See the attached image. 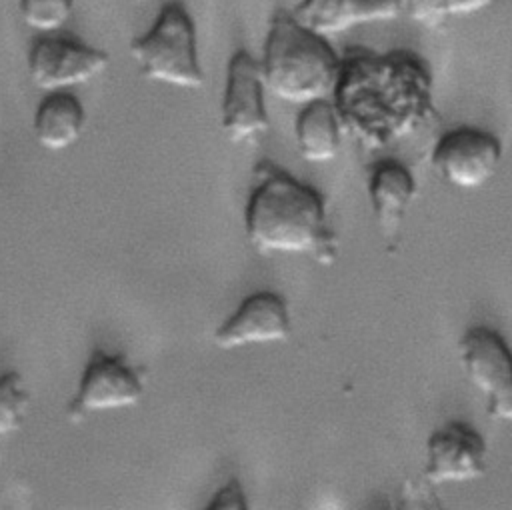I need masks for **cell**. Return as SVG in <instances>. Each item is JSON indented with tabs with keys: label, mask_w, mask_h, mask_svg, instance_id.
Returning a JSON list of instances; mask_svg holds the SVG:
<instances>
[{
	"label": "cell",
	"mask_w": 512,
	"mask_h": 510,
	"mask_svg": "<svg viewBox=\"0 0 512 510\" xmlns=\"http://www.w3.org/2000/svg\"><path fill=\"white\" fill-rule=\"evenodd\" d=\"M252 178L244 208L250 246L260 254H310L320 264H332L338 238L322 194L270 160L258 162Z\"/></svg>",
	"instance_id": "cell-1"
},
{
	"label": "cell",
	"mask_w": 512,
	"mask_h": 510,
	"mask_svg": "<svg viewBox=\"0 0 512 510\" xmlns=\"http://www.w3.org/2000/svg\"><path fill=\"white\" fill-rule=\"evenodd\" d=\"M342 60L330 42L280 10L268 26L260 60L266 90L288 104L306 106L330 100L338 84Z\"/></svg>",
	"instance_id": "cell-2"
},
{
	"label": "cell",
	"mask_w": 512,
	"mask_h": 510,
	"mask_svg": "<svg viewBox=\"0 0 512 510\" xmlns=\"http://www.w3.org/2000/svg\"><path fill=\"white\" fill-rule=\"evenodd\" d=\"M128 52L148 82L182 90H198L206 84L196 24L186 6L176 0L160 8L154 24L130 42Z\"/></svg>",
	"instance_id": "cell-3"
},
{
	"label": "cell",
	"mask_w": 512,
	"mask_h": 510,
	"mask_svg": "<svg viewBox=\"0 0 512 510\" xmlns=\"http://www.w3.org/2000/svg\"><path fill=\"white\" fill-rule=\"evenodd\" d=\"M146 378L148 372L130 364L124 354L94 350L82 370L78 390L68 402V420L80 422L94 412L140 404L146 390Z\"/></svg>",
	"instance_id": "cell-4"
},
{
	"label": "cell",
	"mask_w": 512,
	"mask_h": 510,
	"mask_svg": "<svg viewBox=\"0 0 512 510\" xmlns=\"http://www.w3.org/2000/svg\"><path fill=\"white\" fill-rule=\"evenodd\" d=\"M458 358L470 384L484 396L492 420L512 424V348L500 332L472 326L458 340Z\"/></svg>",
	"instance_id": "cell-5"
},
{
	"label": "cell",
	"mask_w": 512,
	"mask_h": 510,
	"mask_svg": "<svg viewBox=\"0 0 512 510\" xmlns=\"http://www.w3.org/2000/svg\"><path fill=\"white\" fill-rule=\"evenodd\" d=\"M264 78L260 62L244 48L236 50L226 66L222 96V132L230 144L258 142L270 130L264 102Z\"/></svg>",
	"instance_id": "cell-6"
},
{
	"label": "cell",
	"mask_w": 512,
	"mask_h": 510,
	"mask_svg": "<svg viewBox=\"0 0 512 510\" xmlns=\"http://www.w3.org/2000/svg\"><path fill=\"white\" fill-rule=\"evenodd\" d=\"M110 66L108 52L60 34L38 36L28 50L32 84L44 92L72 90L98 78Z\"/></svg>",
	"instance_id": "cell-7"
},
{
	"label": "cell",
	"mask_w": 512,
	"mask_h": 510,
	"mask_svg": "<svg viewBox=\"0 0 512 510\" xmlns=\"http://www.w3.org/2000/svg\"><path fill=\"white\" fill-rule=\"evenodd\" d=\"M502 160L500 140L476 126H458L442 134L432 150V168L450 186L474 190L484 186Z\"/></svg>",
	"instance_id": "cell-8"
},
{
	"label": "cell",
	"mask_w": 512,
	"mask_h": 510,
	"mask_svg": "<svg viewBox=\"0 0 512 510\" xmlns=\"http://www.w3.org/2000/svg\"><path fill=\"white\" fill-rule=\"evenodd\" d=\"M488 448L484 438L466 422L450 420L426 440L424 478L430 484H456L486 474Z\"/></svg>",
	"instance_id": "cell-9"
},
{
	"label": "cell",
	"mask_w": 512,
	"mask_h": 510,
	"mask_svg": "<svg viewBox=\"0 0 512 510\" xmlns=\"http://www.w3.org/2000/svg\"><path fill=\"white\" fill-rule=\"evenodd\" d=\"M290 336L292 318L286 298L272 290H258L216 328L214 344L222 350H236L250 344L288 342Z\"/></svg>",
	"instance_id": "cell-10"
},
{
	"label": "cell",
	"mask_w": 512,
	"mask_h": 510,
	"mask_svg": "<svg viewBox=\"0 0 512 510\" xmlns=\"http://www.w3.org/2000/svg\"><path fill=\"white\" fill-rule=\"evenodd\" d=\"M306 30L332 38L356 26L388 22L402 14L400 0H300L290 12Z\"/></svg>",
	"instance_id": "cell-11"
},
{
	"label": "cell",
	"mask_w": 512,
	"mask_h": 510,
	"mask_svg": "<svg viewBox=\"0 0 512 510\" xmlns=\"http://www.w3.org/2000/svg\"><path fill=\"white\" fill-rule=\"evenodd\" d=\"M86 126V110L72 90L46 92L34 112V138L50 150L62 152L74 146Z\"/></svg>",
	"instance_id": "cell-12"
},
{
	"label": "cell",
	"mask_w": 512,
	"mask_h": 510,
	"mask_svg": "<svg viewBox=\"0 0 512 510\" xmlns=\"http://www.w3.org/2000/svg\"><path fill=\"white\" fill-rule=\"evenodd\" d=\"M416 188L412 172L402 162L382 160L370 170L368 198L382 232L398 230L416 196Z\"/></svg>",
	"instance_id": "cell-13"
},
{
	"label": "cell",
	"mask_w": 512,
	"mask_h": 510,
	"mask_svg": "<svg viewBox=\"0 0 512 510\" xmlns=\"http://www.w3.org/2000/svg\"><path fill=\"white\" fill-rule=\"evenodd\" d=\"M342 118L330 100H316L302 106L294 122L298 154L306 162L322 164L338 156L342 144Z\"/></svg>",
	"instance_id": "cell-14"
},
{
	"label": "cell",
	"mask_w": 512,
	"mask_h": 510,
	"mask_svg": "<svg viewBox=\"0 0 512 510\" xmlns=\"http://www.w3.org/2000/svg\"><path fill=\"white\" fill-rule=\"evenodd\" d=\"M496 0H400L402 14L426 28H440L446 20L470 16L490 8Z\"/></svg>",
	"instance_id": "cell-15"
},
{
	"label": "cell",
	"mask_w": 512,
	"mask_h": 510,
	"mask_svg": "<svg viewBox=\"0 0 512 510\" xmlns=\"http://www.w3.org/2000/svg\"><path fill=\"white\" fill-rule=\"evenodd\" d=\"M18 14L40 36L58 34L74 14V0H18Z\"/></svg>",
	"instance_id": "cell-16"
},
{
	"label": "cell",
	"mask_w": 512,
	"mask_h": 510,
	"mask_svg": "<svg viewBox=\"0 0 512 510\" xmlns=\"http://www.w3.org/2000/svg\"><path fill=\"white\" fill-rule=\"evenodd\" d=\"M30 408V392L16 370L0 374V436L14 434L22 428Z\"/></svg>",
	"instance_id": "cell-17"
},
{
	"label": "cell",
	"mask_w": 512,
	"mask_h": 510,
	"mask_svg": "<svg viewBox=\"0 0 512 510\" xmlns=\"http://www.w3.org/2000/svg\"><path fill=\"white\" fill-rule=\"evenodd\" d=\"M206 510H248V500L242 484L232 478L228 480L206 504Z\"/></svg>",
	"instance_id": "cell-18"
}]
</instances>
